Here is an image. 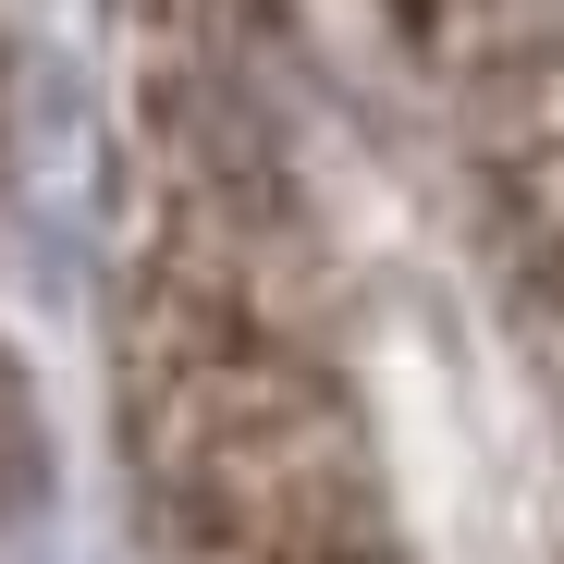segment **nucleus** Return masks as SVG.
I'll return each instance as SVG.
<instances>
[{
	"label": "nucleus",
	"mask_w": 564,
	"mask_h": 564,
	"mask_svg": "<svg viewBox=\"0 0 564 564\" xmlns=\"http://www.w3.org/2000/svg\"><path fill=\"white\" fill-rule=\"evenodd\" d=\"M135 160L111 417L148 564H393V479L307 307V221L270 123L160 135Z\"/></svg>",
	"instance_id": "f257e3e1"
},
{
	"label": "nucleus",
	"mask_w": 564,
	"mask_h": 564,
	"mask_svg": "<svg viewBox=\"0 0 564 564\" xmlns=\"http://www.w3.org/2000/svg\"><path fill=\"white\" fill-rule=\"evenodd\" d=\"M479 246L503 270L516 332L564 368V37L479 74Z\"/></svg>",
	"instance_id": "f03ea898"
},
{
	"label": "nucleus",
	"mask_w": 564,
	"mask_h": 564,
	"mask_svg": "<svg viewBox=\"0 0 564 564\" xmlns=\"http://www.w3.org/2000/svg\"><path fill=\"white\" fill-rule=\"evenodd\" d=\"M270 13H282V0H111L135 148L258 123V50H270Z\"/></svg>",
	"instance_id": "7ed1b4c3"
},
{
	"label": "nucleus",
	"mask_w": 564,
	"mask_h": 564,
	"mask_svg": "<svg viewBox=\"0 0 564 564\" xmlns=\"http://www.w3.org/2000/svg\"><path fill=\"white\" fill-rule=\"evenodd\" d=\"M381 13H393L430 62H466V74L528 62V50L564 37V0H381Z\"/></svg>",
	"instance_id": "20e7f679"
},
{
	"label": "nucleus",
	"mask_w": 564,
	"mask_h": 564,
	"mask_svg": "<svg viewBox=\"0 0 564 564\" xmlns=\"http://www.w3.org/2000/svg\"><path fill=\"white\" fill-rule=\"evenodd\" d=\"M37 491H50V417H37V381L0 356V528L37 516Z\"/></svg>",
	"instance_id": "39448f33"
},
{
	"label": "nucleus",
	"mask_w": 564,
	"mask_h": 564,
	"mask_svg": "<svg viewBox=\"0 0 564 564\" xmlns=\"http://www.w3.org/2000/svg\"><path fill=\"white\" fill-rule=\"evenodd\" d=\"M0 160H13V50H0Z\"/></svg>",
	"instance_id": "423d86ee"
}]
</instances>
